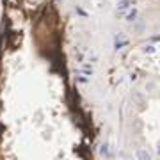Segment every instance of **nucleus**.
I'll use <instances>...</instances> for the list:
<instances>
[{"mask_svg": "<svg viewBox=\"0 0 160 160\" xmlns=\"http://www.w3.org/2000/svg\"><path fill=\"white\" fill-rule=\"evenodd\" d=\"M135 100H137V102H139V107H141V109H142V107H144V105H146L144 98H142V96H141V95H135Z\"/></svg>", "mask_w": 160, "mask_h": 160, "instance_id": "0eeeda50", "label": "nucleus"}, {"mask_svg": "<svg viewBox=\"0 0 160 160\" xmlns=\"http://www.w3.org/2000/svg\"><path fill=\"white\" fill-rule=\"evenodd\" d=\"M78 82H82V84H86V82H87V78H86V77H78Z\"/></svg>", "mask_w": 160, "mask_h": 160, "instance_id": "1a4fd4ad", "label": "nucleus"}, {"mask_svg": "<svg viewBox=\"0 0 160 160\" xmlns=\"http://www.w3.org/2000/svg\"><path fill=\"white\" fill-rule=\"evenodd\" d=\"M124 44H128V39L124 37L123 32H119V34L114 37V46H116V50H119V48H123Z\"/></svg>", "mask_w": 160, "mask_h": 160, "instance_id": "f257e3e1", "label": "nucleus"}, {"mask_svg": "<svg viewBox=\"0 0 160 160\" xmlns=\"http://www.w3.org/2000/svg\"><path fill=\"white\" fill-rule=\"evenodd\" d=\"M135 22H137V25H135V32L141 34V32L144 30V22H141V20H135Z\"/></svg>", "mask_w": 160, "mask_h": 160, "instance_id": "423d86ee", "label": "nucleus"}, {"mask_svg": "<svg viewBox=\"0 0 160 160\" xmlns=\"http://www.w3.org/2000/svg\"><path fill=\"white\" fill-rule=\"evenodd\" d=\"M155 52V46L153 44H148V46H144V53H153Z\"/></svg>", "mask_w": 160, "mask_h": 160, "instance_id": "6e6552de", "label": "nucleus"}, {"mask_svg": "<svg viewBox=\"0 0 160 160\" xmlns=\"http://www.w3.org/2000/svg\"><path fill=\"white\" fill-rule=\"evenodd\" d=\"M130 6H133V2L132 0H121L119 4H117V11H124V9H128Z\"/></svg>", "mask_w": 160, "mask_h": 160, "instance_id": "7ed1b4c3", "label": "nucleus"}, {"mask_svg": "<svg viewBox=\"0 0 160 160\" xmlns=\"http://www.w3.org/2000/svg\"><path fill=\"white\" fill-rule=\"evenodd\" d=\"M157 153H158V155H160V144H158V148H157Z\"/></svg>", "mask_w": 160, "mask_h": 160, "instance_id": "9d476101", "label": "nucleus"}, {"mask_svg": "<svg viewBox=\"0 0 160 160\" xmlns=\"http://www.w3.org/2000/svg\"><path fill=\"white\" fill-rule=\"evenodd\" d=\"M137 15H139L137 7H133V9L130 11V13L126 15V22H135V20H137Z\"/></svg>", "mask_w": 160, "mask_h": 160, "instance_id": "20e7f679", "label": "nucleus"}, {"mask_svg": "<svg viewBox=\"0 0 160 160\" xmlns=\"http://www.w3.org/2000/svg\"><path fill=\"white\" fill-rule=\"evenodd\" d=\"M100 155H102V157H107V158H110L109 146H107V144H103V146H102V149H100Z\"/></svg>", "mask_w": 160, "mask_h": 160, "instance_id": "39448f33", "label": "nucleus"}, {"mask_svg": "<svg viewBox=\"0 0 160 160\" xmlns=\"http://www.w3.org/2000/svg\"><path fill=\"white\" fill-rule=\"evenodd\" d=\"M135 155H137V160H153L151 153L148 151V149H144V148H139Z\"/></svg>", "mask_w": 160, "mask_h": 160, "instance_id": "f03ea898", "label": "nucleus"}]
</instances>
